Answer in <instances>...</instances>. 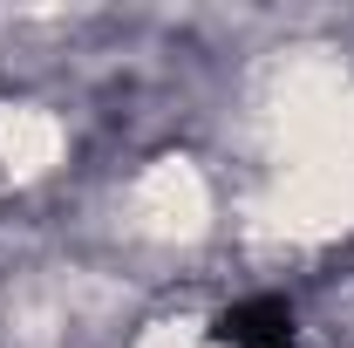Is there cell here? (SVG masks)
Wrapping results in <instances>:
<instances>
[{"mask_svg":"<svg viewBox=\"0 0 354 348\" xmlns=\"http://www.w3.org/2000/svg\"><path fill=\"white\" fill-rule=\"evenodd\" d=\"M218 342H232V348H293V314H286V301H239L218 321Z\"/></svg>","mask_w":354,"mask_h":348,"instance_id":"6da1fadb","label":"cell"}]
</instances>
